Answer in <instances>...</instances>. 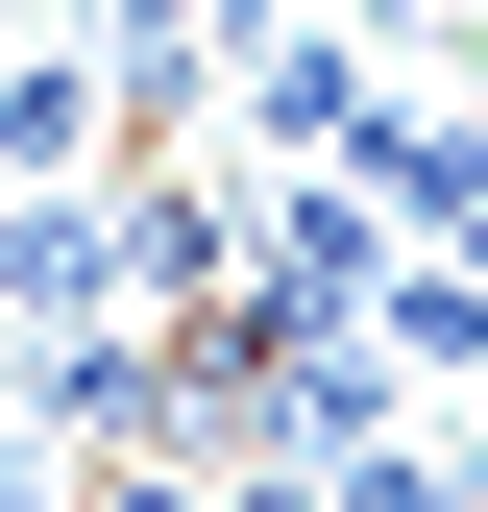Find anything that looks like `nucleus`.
Listing matches in <instances>:
<instances>
[{"label": "nucleus", "mask_w": 488, "mask_h": 512, "mask_svg": "<svg viewBox=\"0 0 488 512\" xmlns=\"http://www.w3.org/2000/svg\"><path fill=\"white\" fill-rule=\"evenodd\" d=\"M366 342H391L415 391H488V269L464 244H391V269H366Z\"/></svg>", "instance_id": "f257e3e1"}, {"label": "nucleus", "mask_w": 488, "mask_h": 512, "mask_svg": "<svg viewBox=\"0 0 488 512\" xmlns=\"http://www.w3.org/2000/svg\"><path fill=\"white\" fill-rule=\"evenodd\" d=\"M0 171H122V49H98V25L0 74Z\"/></svg>", "instance_id": "7ed1b4c3"}, {"label": "nucleus", "mask_w": 488, "mask_h": 512, "mask_svg": "<svg viewBox=\"0 0 488 512\" xmlns=\"http://www.w3.org/2000/svg\"><path fill=\"white\" fill-rule=\"evenodd\" d=\"M366 98H391V74H366V25H342V49H318V25H244V122H269L293 171H342V122H366Z\"/></svg>", "instance_id": "f03ea898"}]
</instances>
